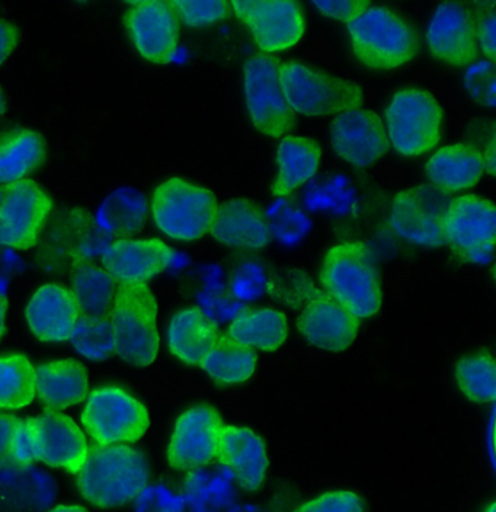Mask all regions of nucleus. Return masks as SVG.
<instances>
[{
  "mask_svg": "<svg viewBox=\"0 0 496 512\" xmlns=\"http://www.w3.org/2000/svg\"><path fill=\"white\" fill-rule=\"evenodd\" d=\"M46 160V143L28 128L6 131L0 136V184L22 181Z\"/></svg>",
  "mask_w": 496,
  "mask_h": 512,
  "instance_id": "obj_28",
  "label": "nucleus"
},
{
  "mask_svg": "<svg viewBox=\"0 0 496 512\" xmlns=\"http://www.w3.org/2000/svg\"><path fill=\"white\" fill-rule=\"evenodd\" d=\"M35 398V368L22 354L0 357V411L21 409Z\"/></svg>",
  "mask_w": 496,
  "mask_h": 512,
  "instance_id": "obj_32",
  "label": "nucleus"
},
{
  "mask_svg": "<svg viewBox=\"0 0 496 512\" xmlns=\"http://www.w3.org/2000/svg\"><path fill=\"white\" fill-rule=\"evenodd\" d=\"M280 82L291 110L306 117L342 114L363 104L360 85L306 64L281 63Z\"/></svg>",
  "mask_w": 496,
  "mask_h": 512,
  "instance_id": "obj_5",
  "label": "nucleus"
},
{
  "mask_svg": "<svg viewBox=\"0 0 496 512\" xmlns=\"http://www.w3.org/2000/svg\"><path fill=\"white\" fill-rule=\"evenodd\" d=\"M300 334L325 351H345L355 341L360 319L336 303L328 294L318 293L297 319Z\"/></svg>",
  "mask_w": 496,
  "mask_h": 512,
  "instance_id": "obj_19",
  "label": "nucleus"
},
{
  "mask_svg": "<svg viewBox=\"0 0 496 512\" xmlns=\"http://www.w3.org/2000/svg\"><path fill=\"white\" fill-rule=\"evenodd\" d=\"M217 459L230 469L245 491H258L267 476V447L264 440L249 428L224 425Z\"/></svg>",
  "mask_w": 496,
  "mask_h": 512,
  "instance_id": "obj_22",
  "label": "nucleus"
},
{
  "mask_svg": "<svg viewBox=\"0 0 496 512\" xmlns=\"http://www.w3.org/2000/svg\"><path fill=\"white\" fill-rule=\"evenodd\" d=\"M72 286L80 315L89 318L110 316L118 283L107 271L92 264H79L73 271Z\"/></svg>",
  "mask_w": 496,
  "mask_h": 512,
  "instance_id": "obj_31",
  "label": "nucleus"
},
{
  "mask_svg": "<svg viewBox=\"0 0 496 512\" xmlns=\"http://www.w3.org/2000/svg\"><path fill=\"white\" fill-rule=\"evenodd\" d=\"M483 169L482 152L467 143L443 147L427 163V174L432 185L447 194L478 184Z\"/></svg>",
  "mask_w": 496,
  "mask_h": 512,
  "instance_id": "obj_26",
  "label": "nucleus"
},
{
  "mask_svg": "<svg viewBox=\"0 0 496 512\" xmlns=\"http://www.w3.org/2000/svg\"><path fill=\"white\" fill-rule=\"evenodd\" d=\"M476 24V38H478L480 47L483 53L488 56V59L495 60V12L482 11L479 12L478 18L475 19Z\"/></svg>",
  "mask_w": 496,
  "mask_h": 512,
  "instance_id": "obj_41",
  "label": "nucleus"
},
{
  "mask_svg": "<svg viewBox=\"0 0 496 512\" xmlns=\"http://www.w3.org/2000/svg\"><path fill=\"white\" fill-rule=\"evenodd\" d=\"M235 14L242 19L254 34L256 46L264 53L287 50L296 46L304 35V15L299 3L232 2Z\"/></svg>",
  "mask_w": 496,
  "mask_h": 512,
  "instance_id": "obj_14",
  "label": "nucleus"
},
{
  "mask_svg": "<svg viewBox=\"0 0 496 512\" xmlns=\"http://www.w3.org/2000/svg\"><path fill=\"white\" fill-rule=\"evenodd\" d=\"M258 355L252 348L239 344L229 335H220L201 363V368L219 384H239L255 373Z\"/></svg>",
  "mask_w": 496,
  "mask_h": 512,
  "instance_id": "obj_30",
  "label": "nucleus"
},
{
  "mask_svg": "<svg viewBox=\"0 0 496 512\" xmlns=\"http://www.w3.org/2000/svg\"><path fill=\"white\" fill-rule=\"evenodd\" d=\"M331 142L336 155L355 166L371 165L390 149L380 115L360 108L342 112L332 121Z\"/></svg>",
  "mask_w": 496,
  "mask_h": 512,
  "instance_id": "obj_17",
  "label": "nucleus"
},
{
  "mask_svg": "<svg viewBox=\"0 0 496 512\" xmlns=\"http://www.w3.org/2000/svg\"><path fill=\"white\" fill-rule=\"evenodd\" d=\"M34 446H32V438L30 428L27 421L19 422L16 427L14 440H12L11 462L16 466L25 467L35 462Z\"/></svg>",
  "mask_w": 496,
  "mask_h": 512,
  "instance_id": "obj_40",
  "label": "nucleus"
},
{
  "mask_svg": "<svg viewBox=\"0 0 496 512\" xmlns=\"http://www.w3.org/2000/svg\"><path fill=\"white\" fill-rule=\"evenodd\" d=\"M25 316L35 338L63 342L75 331L80 310L72 290L59 284H46L32 294Z\"/></svg>",
  "mask_w": 496,
  "mask_h": 512,
  "instance_id": "obj_21",
  "label": "nucleus"
},
{
  "mask_svg": "<svg viewBox=\"0 0 496 512\" xmlns=\"http://www.w3.org/2000/svg\"><path fill=\"white\" fill-rule=\"evenodd\" d=\"M175 252L160 239H123L102 255L104 270L117 283H146L172 264Z\"/></svg>",
  "mask_w": 496,
  "mask_h": 512,
  "instance_id": "obj_20",
  "label": "nucleus"
},
{
  "mask_svg": "<svg viewBox=\"0 0 496 512\" xmlns=\"http://www.w3.org/2000/svg\"><path fill=\"white\" fill-rule=\"evenodd\" d=\"M83 427L95 444L136 443L149 430L146 406L118 387H101L89 395Z\"/></svg>",
  "mask_w": 496,
  "mask_h": 512,
  "instance_id": "obj_8",
  "label": "nucleus"
},
{
  "mask_svg": "<svg viewBox=\"0 0 496 512\" xmlns=\"http://www.w3.org/2000/svg\"><path fill=\"white\" fill-rule=\"evenodd\" d=\"M313 6L320 14L350 24L370 8V3L363 0H329V2L322 0V2H313Z\"/></svg>",
  "mask_w": 496,
  "mask_h": 512,
  "instance_id": "obj_38",
  "label": "nucleus"
},
{
  "mask_svg": "<svg viewBox=\"0 0 496 512\" xmlns=\"http://www.w3.org/2000/svg\"><path fill=\"white\" fill-rule=\"evenodd\" d=\"M304 201L313 211L344 214L354 207L355 194L347 178L332 174L312 184L304 194Z\"/></svg>",
  "mask_w": 496,
  "mask_h": 512,
  "instance_id": "obj_35",
  "label": "nucleus"
},
{
  "mask_svg": "<svg viewBox=\"0 0 496 512\" xmlns=\"http://www.w3.org/2000/svg\"><path fill=\"white\" fill-rule=\"evenodd\" d=\"M88 370L75 358L43 364L35 370V392L47 411H63L88 398Z\"/></svg>",
  "mask_w": 496,
  "mask_h": 512,
  "instance_id": "obj_24",
  "label": "nucleus"
},
{
  "mask_svg": "<svg viewBox=\"0 0 496 512\" xmlns=\"http://www.w3.org/2000/svg\"><path fill=\"white\" fill-rule=\"evenodd\" d=\"M21 419L0 415V464L11 462L12 440Z\"/></svg>",
  "mask_w": 496,
  "mask_h": 512,
  "instance_id": "obj_42",
  "label": "nucleus"
},
{
  "mask_svg": "<svg viewBox=\"0 0 496 512\" xmlns=\"http://www.w3.org/2000/svg\"><path fill=\"white\" fill-rule=\"evenodd\" d=\"M48 512H89L86 508L80 507V505H59L54 507L53 510Z\"/></svg>",
  "mask_w": 496,
  "mask_h": 512,
  "instance_id": "obj_46",
  "label": "nucleus"
},
{
  "mask_svg": "<svg viewBox=\"0 0 496 512\" xmlns=\"http://www.w3.org/2000/svg\"><path fill=\"white\" fill-rule=\"evenodd\" d=\"M171 5L175 9L176 15H179V18L188 27L214 24L229 15V3L222 2V0H213V2L176 0V2H171Z\"/></svg>",
  "mask_w": 496,
  "mask_h": 512,
  "instance_id": "obj_36",
  "label": "nucleus"
},
{
  "mask_svg": "<svg viewBox=\"0 0 496 512\" xmlns=\"http://www.w3.org/2000/svg\"><path fill=\"white\" fill-rule=\"evenodd\" d=\"M6 313H8V300L0 294V341L6 332Z\"/></svg>",
  "mask_w": 496,
  "mask_h": 512,
  "instance_id": "obj_45",
  "label": "nucleus"
},
{
  "mask_svg": "<svg viewBox=\"0 0 496 512\" xmlns=\"http://www.w3.org/2000/svg\"><path fill=\"white\" fill-rule=\"evenodd\" d=\"M294 512H364V505L354 492L336 491L320 495Z\"/></svg>",
  "mask_w": 496,
  "mask_h": 512,
  "instance_id": "obj_37",
  "label": "nucleus"
},
{
  "mask_svg": "<svg viewBox=\"0 0 496 512\" xmlns=\"http://www.w3.org/2000/svg\"><path fill=\"white\" fill-rule=\"evenodd\" d=\"M210 233L223 245L249 251L265 248L271 238L264 211L246 198H233L219 206Z\"/></svg>",
  "mask_w": 496,
  "mask_h": 512,
  "instance_id": "obj_23",
  "label": "nucleus"
},
{
  "mask_svg": "<svg viewBox=\"0 0 496 512\" xmlns=\"http://www.w3.org/2000/svg\"><path fill=\"white\" fill-rule=\"evenodd\" d=\"M475 18L460 3H443L428 28L432 56L454 67L466 66L478 56Z\"/></svg>",
  "mask_w": 496,
  "mask_h": 512,
  "instance_id": "obj_18",
  "label": "nucleus"
},
{
  "mask_svg": "<svg viewBox=\"0 0 496 512\" xmlns=\"http://www.w3.org/2000/svg\"><path fill=\"white\" fill-rule=\"evenodd\" d=\"M320 283L357 319L371 318L382 306L379 272L366 243H339L329 249L320 268Z\"/></svg>",
  "mask_w": 496,
  "mask_h": 512,
  "instance_id": "obj_2",
  "label": "nucleus"
},
{
  "mask_svg": "<svg viewBox=\"0 0 496 512\" xmlns=\"http://www.w3.org/2000/svg\"><path fill=\"white\" fill-rule=\"evenodd\" d=\"M19 43V32L11 22L0 19V64L5 62Z\"/></svg>",
  "mask_w": 496,
  "mask_h": 512,
  "instance_id": "obj_43",
  "label": "nucleus"
},
{
  "mask_svg": "<svg viewBox=\"0 0 496 512\" xmlns=\"http://www.w3.org/2000/svg\"><path fill=\"white\" fill-rule=\"evenodd\" d=\"M280 67V59L265 53L249 57L243 67L252 123L259 133L275 139L290 133L296 121L281 88Z\"/></svg>",
  "mask_w": 496,
  "mask_h": 512,
  "instance_id": "obj_9",
  "label": "nucleus"
},
{
  "mask_svg": "<svg viewBox=\"0 0 496 512\" xmlns=\"http://www.w3.org/2000/svg\"><path fill=\"white\" fill-rule=\"evenodd\" d=\"M386 120L390 140L400 155H424L441 140L443 108L430 92H398L387 107Z\"/></svg>",
  "mask_w": 496,
  "mask_h": 512,
  "instance_id": "obj_7",
  "label": "nucleus"
},
{
  "mask_svg": "<svg viewBox=\"0 0 496 512\" xmlns=\"http://www.w3.org/2000/svg\"><path fill=\"white\" fill-rule=\"evenodd\" d=\"M217 210L213 192L181 178L168 179L153 194V219L160 232L172 239L203 238L210 233Z\"/></svg>",
  "mask_w": 496,
  "mask_h": 512,
  "instance_id": "obj_6",
  "label": "nucleus"
},
{
  "mask_svg": "<svg viewBox=\"0 0 496 512\" xmlns=\"http://www.w3.org/2000/svg\"><path fill=\"white\" fill-rule=\"evenodd\" d=\"M35 459L50 467L76 473L88 454V443L79 425L59 411H46L27 419Z\"/></svg>",
  "mask_w": 496,
  "mask_h": 512,
  "instance_id": "obj_15",
  "label": "nucleus"
},
{
  "mask_svg": "<svg viewBox=\"0 0 496 512\" xmlns=\"http://www.w3.org/2000/svg\"><path fill=\"white\" fill-rule=\"evenodd\" d=\"M483 168L489 172V175H495V142L494 139L489 143L488 149L485 152V158H483Z\"/></svg>",
  "mask_w": 496,
  "mask_h": 512,
  "instance_id": "obj_44",
  "label": "nucleus"
},
{
  "mask_svg": "<svg viewBox=\"0 0 496 512\" xmlns=\"http://www.w3.org/2000/svg\"><path fill=\"white\" fill-rule=\"evenodd\" d=\"M460 390L473 402H494L496 398L495 358L489 352H475L462 358L456 367Z\"/></svg>",
  "mask_w": 496,
  "mask_h": 512,
  "instance_id": "obj_33",
  "label": "nucleus"
},
{
  "mask_svg": "<svg viewBox=\"0 0 496 512\" xmlns=\"http://www.w3.org/2000/svg\"><path fill=\"white\" fill-rule=\"evenodd\" d=\"M274 227H277L281 236H302L309 229V219L304 216L303 211L297 208H277V217L274 220Z\"/></svg>",
  "mask_w": 496,
  "mask_h": 512,
  "instance_id": "obj_39",
  "label": "nucleus"
},
{
  "mask_svg": "<svg viewBox=\"0 0 496 512\" xmlns=\"http://www.w3.org/2000/svg\"><path fill=\"white\" fill-rule=\"evenodd\" d=\"M224 422L216 409L198 405L179 416L168 446L169 466L181 472L200 469L217 459Z\"/></svg>",
  "mask_w": 496,
  "mask_h": 512,
  "instance_id": "obj_13",
  "label": "nucleus"
},
{
  "mask_svg": "<svg viewBox=\"0 0 496 512\" xmlns=\"http://www.w3.org/2000/svg\"><path fill=\"white\" fill-rule=\"evenodd\" d=\"M355 56L364 66L392 70L415 59L418 35L399 15L383 6L368 8L348 24Z\"/></svg>",
  "mask_w": 496,
  "mask_h": 512,
  "instance_id": "obj_4",
  "label": "nucleus"
},
{
  "mask_svg": "<svg viewBox=\"0 0 496 512\" xmlns=\"http://www.w3.org/2000/svg\"><path fill=\"white\" fill-rule=\"evenodd\" d=\"M496 236L495 204L479 195L453 198L443 222L444 243L460 259L475 264L491 261Z\"/></svg>",
  "mask_w": 496,
  "mask_h": 512,
  "instance_id": "obj_10",
  "label": "nucleus"
},
{
  "mask_svg": "<svg viewBox=\"0 0 496 512\" xmlns=\"http://www.w3.org/2000/svg\"><path fill=\"white\" fill-rule=\"evenodd\" d=\"M220 335L219 326L200 307H187L171 320L169 350L185 364L201 366Z\"/></svg>",
  "mask_w": 496,
  "mask_h": 512,
  "instance_id": "obj_25",
  "label": "nucleus"
},
{
  "mask_svg": "<svg viewBox=\"0 0 496 512\" xmlns=\"http://www.w3.org/2000/svg\"><path fill=\"white\" fill-rule=\"evenodd\" d=\"M115 354L134 367L158 357V302L146 283H120L110 316Z\"/></svg>",
  "mask_w": 496,
  "mask_h": 512,
  "instance_id": "obj_3",
  "label": "nucleus"
},
{
  "mask_svg": "<svg viewBox=\"0 0 496 512\" xmlns=\"http://www.w3.org/2000/svg\"><path fill=\"white\" fill-rule=\"evenodd\" d=\"M53 210L46 191L22 179L0 188V245L16 251L34 248Z\"/></svg>",
  "mask_w": 496,
  "mask_h": 512,
  "instance_id": "obj_11",
  "label": "nucleus"
},
{
  "mask_svg": "<svg viewBox=\"0 0 496 512\" xmlns=\"http://www.w3.org/2000/svg\"><path fill=\"white\" fill-rule=\"evenodd\" d=\"M131 41L147 62L169 63L178 47V15L171 2H137L126 14Z\"/></svg>",
  "mask_w": 496,
  "mask_h": 512,
  "instance_id": "obj_16",
  "label": "nucleus"
},
{
  "mask_svg": "<svg viewBox=\"0 0 496 512\" xmlns=\"http://www.w3.org/2000/svg\"><path fill=\"white\" fill-rule=\"evenodd\" d=\"M70 339L76 351L92 361L107 360L115 352L110 318L80 315Z\"/></svg>",
  "mask_w": 496,
  "mask_h": 512,
  "instance_id": "obj_34",
  "label": "nucleus"
},
{
  "mask_svg": "<svg viewBox=\"0 0 496 512\" xmlns=\"http://www.w3.org/2000/svg\"><path fill=\"white\" fill-rule=\"evenodd\" d=\"M149 482V466L142 451L130 446L88 447L76 485L86 501L99 508H118L139 498Z\"/></svg>",
  "mask_w": 496,
  "mask_h": 512,
  "instance_id": "obj_1",
  "label": "nucleus"
},
{
  "mask_svg": "<svg viewBox=\"0 0 496 512\" xmlns=\"http://www.w3.org/2000/svg\"><path fill=\"white\" fill-rule=\"evenodd\" d=\"M320 156L322 150L315 140L286 137L278 147V178L272 195L284 197L310 181L318 172Z\"/></svg>",
  "mask_w": 496,
  "mask_h": 512,
  "instance_id": "obj_27",
  "label": "nucleus"
},
{
  "mask_svg": "<svg viewBox=\"0 0 496 512\" xmlns=\"http://www.w3.org/2000/svg\"><path fill=\"white\" fill-rule=\"evenodd\" d=\"M485 512H496V504L495 502H491L488 508H486Z\"/></svg>",
  "mask_w": 496,
  "mask_h": 512,
  "instance_id": "obj_48",
  "label": "nucleus"
},
{
  "mask_svg": "<svg viewBox=\"0 0 496 512\" xmlns=\"http://www.w3.org/2000/svg\"><path fill=\"white\" fill-rule=\"evenodd\" d=\"M450 194L434 185H418L399 192L392 204L390 223L400 238L419 245L443 246V222Z\"/></svg>",
  "mask_w": 496,
  "mask_h": 512,
  "instance_id": "obj_12",
  "label": "nucleus"
},
{
  "mask_svg": "<svg viewBox=\"0 0 496 512\" xmlns=\"http://www.w3.org/2000/svg\"><path fill=\"white\" fill-rule=\"evenodd\" d=\"M5 108H6L5 95H3L2 88H0V117H2L3 114H5Z\"/></svg>",
  "mask_w": 496,
  "mask_h": 512,
  "instance_id": "obj_47",
  "label": "nucleus"
},
{
  "mask_svg": "<svg viewBox=\"0 0 496 512\" xmlns=\"http://www.w3.org/2000/svg\"><path fill=\"white\" fill-rule=\"evenodd\" d=\"M227 335L252 350L272 352L287 341V318L275 309L245 310L230 323Z\"/></svg>",
  "mask_w": 496,
  "mask_h": 512,
  "instance_id": "obj_29",
  "label": "nucleus"
}]
</instances>
